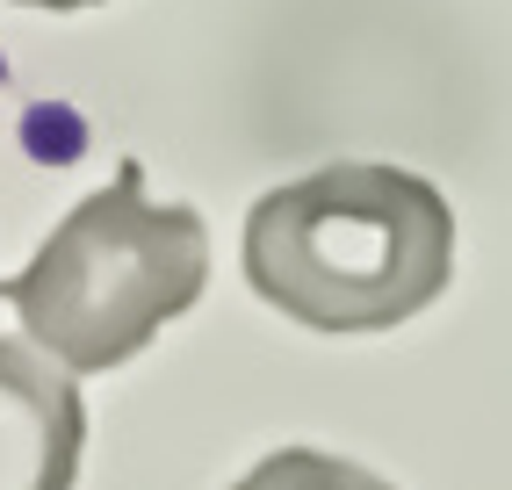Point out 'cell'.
<instances>
[{
    "instance_id": "1",
    "label": "cell",
    "mask_w": 512,
    "mask_h": 490,
    "mask_svg": "<svg viewBox=\"0 0 512 490\" xmlns=\"http://www.w3.org/2000/svg\"><path fill=\"white\" fill-rule=\"evenodd\" d=\"M455 209L404 166H325L246 217V282L311 332H390L448 289Z\"/></svg>"
},
{
    "instance_id": "2",
    "label": "cell",
    "mask_w": 512,
    "mask_h": 490,
    "mask_svg": "<svg viewBox=\"0 0 512 490\" xmlns=\"http://www.w3.org/2000/svg\"><path fill=\"white\" fill-rule=\"evenodd\" d=\"M202 282H210L202 217L188 202H152L145 173L123 166L109 188L73 202V217L37 245L15 282H0V296L15 303L37 354L73 375H109L145 354L159 325L195 310Z\"/></svg>"
},
{
    "instance_id": "3",
    "label": "cell",
    "mask_w": 512,
    "mask_h": 490,
    "mask_svg": "<svg viewBox=\"0 0 512 490\" xmlns=\"http://www.w3.org/2000/svg\"><path fill=\"white\" fill-rule=\"evenodd\" d=\"M87 404L73 368L29 339H0V490H73Z\"/></svg>"
},
{
    "instance_id": "4",
    "label": "cell",
    "mask_w": 512,
    "mask_h": 490,
    "mask_svg": "<svg viewBox=\"0 0 512 490\" xmlns=\"http://www.w3.org/2000/svg\"><path fill=\"white\" fill-rule=\"evenodd\" d=\"M238 490H390V483L368 476L361 462H339V454L282 447V454H267L253 476H238Z\"/></svg>"
},
{
    "instance_id": "5",
    "label": "cell",
    "mask_w": 512,
    "mask_h": 490,
    "mask_svg": "<svg viewBox=\"0 0 512 490\" xmlns=\"http://www.w3.org/2000/svg\"><path fill=\"white\" fill-rule=\"evenodd\" d=\"M22 8H58L65 15V8H94V0H22Z\"/></svg>"
}]
</instances>
